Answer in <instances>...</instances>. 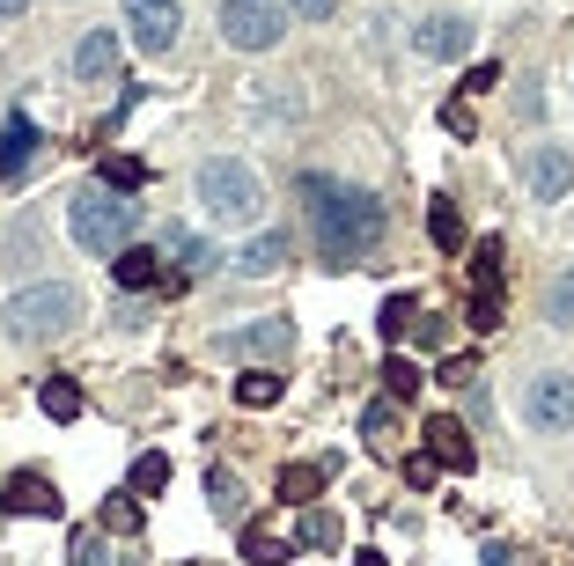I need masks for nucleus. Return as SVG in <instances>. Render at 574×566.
Listing matches in <instances>:
<instances>
[{"label":"nucleus","mask_w":574,"mask_h":566,"mask_svg":"<svg viewBox=\"0 0 574 566\" xmlns=\"http://www.w3.org/2000/svg\"><path fill=\"white\" fill-rule=\"evenodd\" d=\"M302 199L317 214V250H325L331 265H369L375 250H383V206L369 192H339L325 177H302Z\"/></svg>","instance_id":"f257e3e1"},{"label":"nucleus","mask_w":574,"mask_h":566,"mask_svg":"<svg viewBox=\"0 0 574 566\" xmlns=\"http://www.w3.org/2000/svg\"><path fill=\"white\" fill-rule=\"evenodd\" d=\"M75 324H81V287H67V280H37V287L0 302V331L15 346H45L59 331H75Z\"/></svg>","instance_id":"f03ea898"},{"label":"nucleus","mask_w":574,"mask_h":566,"mask_svg":"<svg viewBox=\"0 0 574 566\" xmlns=\"http://www.w3.org/2000/svg\"><path fill=\"white\" fill-rule=\"evenodd\" d=\"M192 184H200L206 222H222V228H258L266 222V184H258V170L236 162V155H206Z\"/></svg>","instance_id":"7ed1b4c3"},{"label":"nucleus","mask_w":574,"mask_h":566,"mask_svg":"<svg viewBox=\"0 0 574 566\" xmlns=\"http://www.w3.org/2000/svg\"><path fill=\"white\" fill-rule=\"evenodd\" d=\"M133 222H140V206H133L125 192H111V184H89V192H75V206H67L75 244L89 250V258H103V265L133 244Z\"/></svg>","instance_id":"20e7f679"},{"label":"nucleus","mask_w":574,"mask_h":566,"mask_svg":"<svg viewBox=\"0 0 574 566\" xmlns=\"http://www.w3.org/2000/svg\"><path fill=\"white\" fill-rule=\"evenodd\" d=\"M288 37V0H222V45L273 52Z\"/></svg>","instance_id":"39448f33"},{"label":"nucleus","mask_w":574,"mask_h":566,"mask_svg":"<svg viewBox=\"0 0 574 566\" xmlns=\"http://www.w3.org/2000/svg\"><path fill=\"white\" fill-rule=\"evenodd\" d=\"M295 353V317H258V324H236L222 331V361H250V369H273Z\"/></svg>","instance_id":"423d86ee"},{"label":"nucleus","mask_w":574,"mask_h":566,"mask_svg":"<svg viewBox=\"0 0 574 566\" xmlns=\"http://www.w3.org/2000/svg\"><path fill=\"white\" fill-rule=\"evenodd\" d=\"M524 427L530 434H567L574 427V375L567 369H545L524 383Z\"/></svg>","instance_id":"0eeeda50"},{"label":"nucleus","mask_w":574,"mask_h":566,"mask_svg":"<svg viewBox=\"0 0 574 566\" xmlns=\"http://www.w3.org/2000/svg\"><path fill=\"white\" fill-rule=\"evenodd\" d=\"M125 23H133V45L148 52V59H162V52L184 37V8L177 0H119Z\"/></svg>","instance_id":"6e6552de"},{"label":"nucleus","mask_w":574,"mask_h":566,"mask_svg":"<svg viewBox=\"0 0 574 566\" xmlns=\"http://www.w3.org/2000/svg\"><path fill=\"white\" fill-rule=\"evenodd\" d=\"M524 192H530V199H567V192H574V155L560 148V140L524 148Z\"/></svg>","instance_id":"1a4fd4ad"},{"label":"nucleus","mask_w":574,"mask_h":566,"mask_svg":"<svg viewBox=\"0 0 574 566\" xmlns=\"http://www.w3.org/2000/svg\"><path fill=\"white\" fill-rule=\"evenodd\" d=\"M427 456H435L442 471H472L479 464V449H472V434H464V419H457V412L427 419Z\"/></svg>","instance_id":"9d476101"},{"label":"nucleus","mask_w":574,"mask_h":566,"mask_svg":"<svg viewBox=\"0 0 574 566\" xmlns=\"http://www.w3.org/2000/svg\"><path fill=\"white\" fill-rule=\"evenodd\" d=\"M413 52H420V59H464V52H472V23H464V15H427V23L413 30Z\"/></svg>","instance_id":"9b49d317"},{"label":"nucleus","mask_w":574,"mask_h":566,"mask_svg":"<svg viewBox=\"0 0 574 566\" xmlns=\"http://www.w3.org/2000/svg\"><path fill=\"white\" fill-rule=\"evenodd\" d=\"M155 250H162V258H177V280H200V272H214V258H222V250L206 244V236H192L184 222L162 228V244H155Z\"/></svg>","instance_id":"f8f14e48"},{"label":"nucleus","mask_w":574,"mask_h":566,"mask_svg":"<svg viewBox=\"0 0 574 566\" xmlns=\"http://www.w3.org/2000/svg\"><path fill=\"white\" fill-rule=\"evenodd\" d=\"M162 250H140V244H125L119 258H111V280H119L125 295H155V287H162Z\"/></svg>","instance_id":"ddd939ff"},{"label":"nucleus","mask_w":574,"mask_h":566,"mask_svg":"<svg viewBox=\"0 0 574 566\" xmlns=\"http://www.w3.org/2000/svg\"><path fill=\"white\" fill-rule=\"evenodd\" d=\"M0 500H8V516H59V486H52L45 471H15Z\"/></svg>","instance_id":"4468645a"},{"label":"nucleus","mask_w":574,"mask_h":566,"mask_svg":"<svg viewBox=\"0 0 574 566\" xmlns=\"http://www.w3.org/2000/svg\"><path fill=\"white\" fill-rule=\"evenodd\" d=\"M75 81H89V89H97V81H119V37H111V30H89L75 45Z\"/></svg>","instance_id":"2eb2a0df"},{"label":"nucleus","mask_w":574,"mask_h":566,"mask_svg":"<svg viewBox=\"0 0 574 566\" xmlns=\"http://www.w3.org/2000/svg\"><path fill=\"white\" fill-rule=\"evenodd\" d=\"M331 471H339V456H309V464H288V471H280V500H288V508H309V500L325 493Z\"/></svg>","instance_id":"dca6fc26"},{"label":"nucleus","mask_w":574,"mask_h":566,"mask_svg":"<svg viewBox=\"0 0 574 566\" xmlns=\"http://www.w3.org/2000/svg\"><path fill=\"white\" fill-rule=\"evenodd\" d=\"M30 155H37V125H30V111H15V118L0 125V184L23 170Z\"/></svg>","instance_id":"f3484780"},{"label":"nucleus","mask_w":574,"mask_h":566,"mask_svg":"<svg viewBox=\"0 0 574 566\" xmlns=\"http://www.w3.org/2000/svg\"><path fill=\"white\" fill-rule=\"evenodd\" d=\"M125 493H133V500L170 493V456H162V449H140V456H133V478H125Z\"/></svg>","instance_id":"a211bd4d"},{"label":"nucleus","mask_w":574,"mask_h":566,"mask_svg":"<svg viewBox=\"0 0 574 566\" xmlns=\"http://www.w3.org/2000/svg\"><path fill=\"white\" fill-rule=\"evenodd\" d=\"M302 552H331V544H347V522L331 516V508H317V500H309V508H302Z\"/></svg>","instance_id":"6ab92c4d"},{"label":"nucleus","mask_w":574,"mask_h":566,"mask_svg":"<svg viewBox=\"0 0 574 566\" xmlns=\"http://www.w3.org/2000/svg\"><path fill=\"white\" fill-rule=\"evenodd\" d=\"M280 390H288V375L280 369H250L244 383H236V405H244V412H273Z\"/></svg>","instance_id":"aec40b11"},{"label":"nucleus","mask_w":574,"mask_h":566,"mask_svg":"<svg viewBox=\"0 0 574 566\" xmlns=\"http://www.w3.org/2000/svg\"><path fill=\"white\" fill-rule=\"evenodd\" d=\"M37 405H45V419L67 427V419H81V383L75 375H45V383H37Z\"/></svg>","instance_id":"412c9836"},{"label":"nucleus","mask_w":574,"mask_h":566,"mask_svg":"<svg viewBox=\"0 0 574 566\" xmlns=\"http://www.w3.org/2000/svg\"><path fill=\"white\" fill-rule=\"evenodd\" d=\"M280 265H288V236H280V228H273V236H258V244L236 258V272H244V280H266V272H280Z\"/></svg>","instance_id":"4be33fe9"},{"label":"nucleus","mask_w":574,"mask_h":566,"mask_svg":"<svg viewBox=\"0 0 574 566\" xmlns=\"http://www.w3.org/2000/svg\"><path fill=\"white\" fill-rule=\"evenodd\" d=\"M97 184H111V192H140V184H148V162H140V155H103Z\"/></svg>","instance_id":"5701e85b"},{"label":"nucleus","mask_w":574,"mask_h":566,"mask_svg":"<svg viewBox=\"0 0 574 566\" xmlns=\"http://www.w3.org/2000/svg\"><path fill=\"white\" fill-rule=\"evenodd\" d=\"M427 236H435V250L464 244V214H457V199H435V206H427Z\"/></svg>","instance_id":"b1692460"},{"label":"nucleus","mask_w":574,"mask_h":566,"mask_svg":"<svg viewBox=\"0 0 574 566\" xmlns=\"http://www.w3.org/2000/svg\"><path fill=\"white\" fill-rule=\"evenodd\" d=\"M206 508L222 522H244V486H236V471H214V478H206Z\"/></svg>","instance_id":"393cba45"},{"label":"nucleus","mask_w":574,"mask_h":566,"mask_svg":"<svg viewBox=\"0 0 574 566\" xmlns=\"http://www.w3.org/2000/svg\"><path fill=\"white\" fill-rule=\"evenodd\" d=\"M244 566H288V544H280L266 522H250L244 530Z\"/></svg>","instance_id":"a878e982"},{"label":"nucleus","mask_w":574,"mask_h":566,"mask_svg":"<svg viewBox=\"0 0 574 566\" xmlns=\"http://www.w3.org/2000/svg\"><path fill=\"white\" fill-rule=\"evenodd\" d=\"M420 383H427V375L413 369V361H405V353H391V361H383V390L398 397V405H413V397H420Z\"/></svg>","instance_id":"bb28decb"},{"label":"nucleus","mask_w":574,"mask_h":566,"mask_svg":"<svg viewBox=\"0 0 574 566\" xmlns=\"http://www.w3.org/2000/svg\"><path fill=\"white\" fill-rule=\"evenodd\" d=\"M97 522L111 530V537H133V530H140V500H133V493H111Z\"/></svg>","instance_id":"cd10ccee"},{"label":"nucleus","mask_w":574,"mask_h":566,"mask_svg":"<svg viewBox=\"0 0 574 566\" xmlns=\"http://www.w3.org/2000/svg\"><path fill=\"white\" fill-rule=\"evenodd\" d=\"M413 317H420V309H413V295H391V302H383V309H375V331H383V339L398 346L405 331H413Z\"/></svg>","instance_id":"c85d7f7f"},{"label":"nucleus","mask_w":574,"mask_h":566,"mask_svg":"<svg viewBox=\"0 0 574 566\" xmlns=\"http://www.w3.org/2000/svg\"><path fill=\"white\" fill-rule=\"evenodd\" d=\"M361 434H369V442H375V449L391 442V434H398V397H375L369 412H361Z\"/></svg>","instance_id":"c756f323"},{"label":"nucleus","mask_w":574,"mask_h":566,"mask_svg":"<svg viewBox=\"0 0 574 566\" xmlns=\"http://www.w3.org/2000/svg\"><path fill=\"white\" fill-rule=\"evenodd\" d=\"M545 317L560 324V331H574V265L560 272V280H552V287H545Z\"/></svg>","instance_id":"7c9ffc66"},{"label":"nucleus","mask_w":574,"mask_h":566,"mask_svg":"<svg viewBox=\"0 0 574 566\" xmlns=\"http://www.w3.org/2000/svg\"><path fill=\"white\" fill-rule=\"evenodd\" d=\"M435 383H442V390H472L479 383V353H450V361L435 369Z\"/></svg>","instance_id":"2f4dec72"},{"label":"nucleus","mask_w":574,"mask_h":566,"mask_svg":"<svg viewBox=\"0 0 574 566\" xmlns=\"http://www.w3.org/2000/svg\"><path fill=\"white\" fill-rule=\"evenodd\" d=\"M472 287H500V244H494V236L472 250Z\"/></svg>","instance_id":"473e14b6"},{"label":"nucleus","mask_w":574,"mask_h":566,"mask_svg":"<svg viewBox=\"0 0 574 566\" xmlns=\"http://www.w3.org/2000/svg\"><path fill=\"white\" fill-rule=\"evenodd\" d=\"M472 331H500V287H472Z\"/></svg>","instance_id":"72a5a7b5"},{"label":"nucleus","mask_w":574,"mask_h":566,"mask_svg":"<svg viewBox=\"0 0 574 566\" xmlns=\"http://www.w3.org/2000/svg\"><path fill=\"white\" fill-rule=\"evenodd\" d=\"M442 125H450L457 140H472V133H479V111H472L464 97H450V103H442Z\"/></svg>","instance_id":"f704fd0d"},{"label":"nucleus","mask_w":574,"mask_h":566,"mask_svg":"<svg viewBox=\"0 0 574 566\" xmlns=\"http://www.w3.org/2000/svg\"><path fill=\"white\" fill-rule=\"evenodd\" d=\"M67 566H103V530H81V537L67 544Z\"/></svg>","instance_id":"c9c22d12"},{"label":"nucleus","mask_w":574,"mask_h":566,"mask_svg":"<svg viewBox=\"0 0 574 566\" xmlns=\"http://www.w3.org/2000/svg\"><path fill=\"white\" fill-rule=\"evenodd\" d=\"M288 15H302V23H331L339 0H288Z\"/></svg>","instance_id":"e433bc0d"},{"label":"nucleus","mask_w":574,"mask_h":566,"mask_svg":"<svg viewBox=\"0 0 574 566\" xmlns=\"http://www.w3.org/2000/svg\"><path fill=\"white\" fill-rule=\"evenodd\" d=\"M435 471H442V464H435L427 449H420V456H405V486H435Z\"/></svg>","instance_id":"4c0bfd02"},{"label":"nucleus","mask_w":574,"mask_h":566,"mask_svg":"<svg viewBox=\"0 0 574 566\" xmlns=\"http://www.w3.org/2000/svg\"><path fill=\"white\" fill-rule=\"evenodd\" d=\"M464 89H472V97H486V89H500V67H494V59H479L472 75H464Z\"/></svg>","instance_id":"58836bf2"},{"label":"nucleus","mask_w":574,"mask_h":566,"mask_svg":"<svg viewBox=\"0 0 574 566\" xmlns=\"http://www.w3.org/2000/svg\"><path fill=\"white\" fill-rule=\"evenodd\" d=\"M486 566H524V544H486Z\"/></svg>","instance_id":"ea45409f"},{"label":"nucleus","mask_w":574,"mask_h":566,"mask_svg":"<svg viewBox=\"0 0 574 566\" xmlns=\"http://www.w3.org/2000/svg\"><path fill=\"white\" fill-rule=\"evenodd\" d=\"M30 0H0V23H15V15H23Z\"/></svg>","instance_id":"a19ab883"},{"label":"nucleus","mask_w":574,"mask_h":566,"mask_svg":"<svg viewBox=\"0 0 574 566\" xmlns=\"http://www.w3.org/2000/svg\"><path fill=\"white\" fill-rule=\"evenodd\" d=\"M353 566H383V552H353Z\"/></svg>","instance_id":"79ce46f5"},{"label":"nucleus","mask_w":574,"mask_h":566,"mask_svg":"<svg viewBox=\"0 0 574 566\" xmlns=\"http://www.w3.org/2000/svg\"><path fill=\"white\" fill-rule=\"evenodd\" d=\"M0 522H8V500H0Z\"/></svg>","instance_id":"37998d69"}]
</instances>
